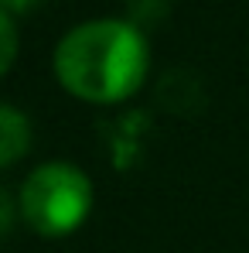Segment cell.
Returning <instances> with one entry per match:
<instances>
[{
    "label": "cell",
    "mask_w": 249,
    "mask_h": 253,
    "mask_svg": "<svg viewBox=\"0 0 249 253\" xmlns=\"http://www.w3.org/2000/svg\"><path fill=\"white\" fill-rule=\"evenodd\" d=\"M150 65V48L130 21H85L72 28L55 48V76L65 92L85 103H123L130 99Z\"/></svg>",
    "instance_id": "obj_1"
},
{
    "label": "cell",
    "mask_w": 249,
    "mask_h": 253,
    "mask_svg": "<svg viewBox=\"0 0 249 253\" xmlns=\"http://www.w3.org/2000/svg\"><path fill=\"white\" fill-rule=\"evenodd\" d=\"M92 209V181L69 161L35 168L17 188V212L38 236H69Z\"/></svg>",
    "instance_id": "obj_2"
},
{
    "label": "cell",
    "mask_w": 249,
    "mask_h": 253,
    "mask_svg": "<svg viewBox=\"0 0 249 253\" xmlns=\"http://www.w3.org/2000/svg\"><path fill=\"white\" fill-rule=\"evenodd\" d=\"M28 147H31V124H28V117L17 106L3 103L0 106V165L14 168L28 154Z\"/></svg>",
    "instance_id": "obj_3"
},
{
    "label": "cell",
    "mask_w": 249,
    "mask_h": 253,
    "mask_svg": "<svg viewBox=\"0 0 249 253\" xmlns=\"http://www.w3.org/2000/svg\"><path fill=\"white\" fill-rule=\"evenodd\" d=\"M0 38H3L0 72H10V65L17 58V24H14V14H7V10H0Z\"/></svg>",
    "instance_id": "obj_4"
},
{
    "label": "cell",
    "mask_w": 249,
    "mask_h": 253,
    "mask_svg": "<svg viewBox=\"0 0 249 253\" xmlns=\"http://www.w3.org/2000/svg\"><path fill=\"white\" fill-rule=\"evenodd\" d=\"M14 199H17L14 192H7V188L0 192V219H3V236L14 229Z\"/></svg>",
    "instance_id": "obj_5"
},
{
    "label": "cell",
    "mask_w": 249,
    "mask_h": 253,
    "mask_svg": "<svg viewBox=\"0 0 249 253\" xmlns=\"http://www.w3.org/2000/svg\"><path fill=\"white\" fill-rule=\"evenodd\" d=\"M41 0H0V10H7V14H28V10H35Z\"/></svg>",
    "instance_id": "obj_6"
}]
</instances>
